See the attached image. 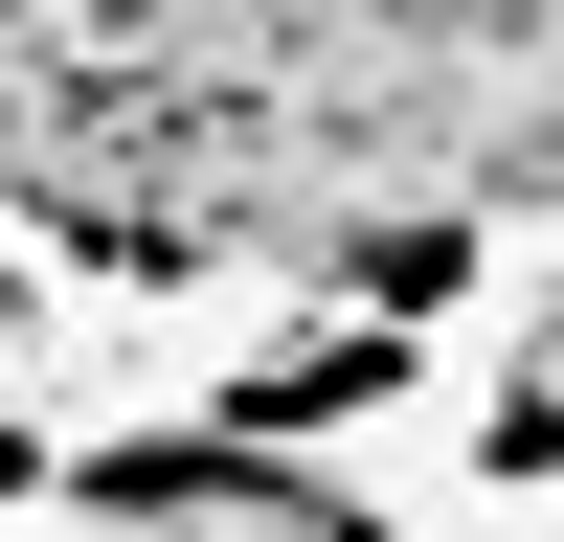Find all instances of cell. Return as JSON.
<instances>
[{"mask_svg":"<svg viewBox=\"0 0 564 542\" xmlns=\"http://www.w3.org/2000/svg\"><path fill=\"white\" fill-rule=\"evenodd\" d=\"M90 542H361V520H316L294 475H226V452H135L90 497Z\"/></svg>","mask_w":564,"mask_h":542,"instance_id":"obj_1","label":"cell"},{"mask_svg":"<svg viewBox=\"0 0 564 542\" xmlns=\"http://www.w3.org/2000/svg\"><path fill=\"white\" fill-rule=\"evenodd\" d=\"M497 475H564V339L520 361V406H497Z\"/></svg>","mask_w":564,"mask_h":542,"instance_id":"obj_2","label":"cell"},{"mask_svg":"<svg viewBox=\"0 0 564 542\" xmlns=\"http://www.w3.org/2000/svg\"><path fill=\"white\" fill-rule=\"evenodd\" d=\"M0 316H23V294H0Z\"/></svg>","mask_w":564,"mask_h":542,"instance_id":"obj_3","label":"cell"}]
</instances>
